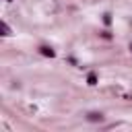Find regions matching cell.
I'll return each mask as SVG.
<instances>
[{"mask_svg":"<svg viewBox=\"0 0 132 132\" xmlns=\"http://www.w3.org/2000/svg\"><path fill=\"white\" fill-rule=\"evenodd\" d=\"M6 2H12V0H6Z\"/></svg>","mask_w":132,"mask_h":132,"instance_id":"cell-6","label":"cell"},{"mask_svg":"<svg viewBox=\"0 0 132 132\" xmlns=\"http://www.w3.org/2000/svg\"><path fill=\"white\" fill-rule=\"evenodd\" d=\"M0 29H2V35H4V37H8V35H10V27H8L4 21L0 23Z\"/></svg>","mask_w":132,"mask_h":132,"instance_id":"cell-4","label":"cell"},{"mask_svg":"<svg viewBox=\"0 0 132 132\" xmlns=\"http://www.w3.org/2000/svg\"><path fill=\"white\" fill-rule=\"evenodd\" d=\"M130 50H132V43H130Z\"/></svg>","mask_w":132,"mask_h":132,"instance_id":"cell-7","label":"cell"},{"mask_svg":"<svg viewBox=\"0 0 132 132\" xmlns=\"http://www.w3.org/2000/svg\"><path fill=\"white\" fill-rule=\"evenodd\" d=\"M87 85H91V87L97 85V74H95V72H89V76H87Z\"/></svg>","mask_w":132,"mask_h":132,"instance_id":"cell-2","label":"cell"},{"mask_svg":"<svg viewBox=\"0 0 132 132\" xmlns=\"http://www.w3.org/2000/svg\"><path fill=\"white\" fill-rule=\"evenodd\" d=\"M87 120H89V122H101V120H103V116L93 111V113H89V116H87Z\"/></svg>","mask_w":132,"mask_h":132,"instance_id":"cell-3","label":"cell"},{"mask_svg":"<svg viewBox=\"0 0 132 132\" xmlns=\"http://www.w3.org/2000/svg\"><path fill=\"white\" fill-rule=\"evenodd\" d=\"M39 52H41L43 56H47V58H54V56H56V52H54L52 47H47V45H41V47H39Z\"/></svg>","mask_w":132,"mask_h":132,"instance_id":"cell-1","label":"cell"},{"mask_svg":"<svg viewBox=\"0 0 132 132\" xmlns=\"http://www.w3.org/2000/svg\"><path fill=\"white\" fill-rule=\"evenodd\" d=\"M103 23H105V25H109V23H111V14H109V12H105V14H103Z\"/></svg>","mask_w":132,"mask_h":132,"instance_id":"cell-5","label":"cell"}]
</instances>
